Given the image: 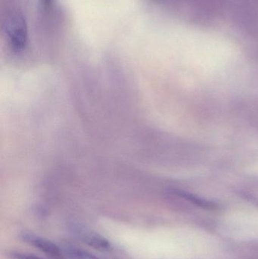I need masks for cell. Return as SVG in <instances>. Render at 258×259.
<instances>
[{"instance_id": "6", "label": "cell", "mask_w": 258, "mask_h": 259, "mask_svg": "<svg viewBox=\"0 0 258 259\" xmlns=\"http://www.w3.org/2000/svg\"><path fill=\"white\" fill-rule=\"evenodd\" d=\"M51 0H45V3H48Z\"/></svg>"}, {"instance_id": "4", "label": "cell", "mask_w": 258, "mask_h": 259, "mask_svg": "<svg viewBox=\"0 0 258 259\" xmlns=\"http://www.w3.org/2000/svg\"><path fill=\"white\" fill-rule=\"evenodd\" d=\"M63 254L68 259H99L87 250L74 246H66Z\"/></svg>"}, {"instance_id": "5", "label": "cell", "mask_w": 258, "mask_h": 259, "mask_svg": "<svg viewBox=\"0 0 258 259\" xmlns=\"http://www.w3.org/2000/svg\"><path fill=\"white\" fill-rule=\"evenodd\" d=\"M9 255L12 259H43L32 254L21 252H11Z\"/></svg>"}, {"instance_id": "3", "label": "cell", "mask_w": 258, "mask_h": 259, "mask_svg": "<svg viewBox=\"0 0 258 259\" xmlns=\"http://www.w3.org/2000/svg\"><path fill=\"white\" fill-rule=\"evenodd\" d=\"M80 237L83 243L99 251H109L112 249L110 242L102 236L92 231H82Z\"/></svg>"}, {"instance_id": "2", "label": "cell", "mask_w": 258, "mask_h": 259, "mask_svg": "<svg viewBox=\"0 0 258 259\" xmlns=\"http://www.w3.org/2000/svg\"><path fill=\"white\" fill-rule=\"evenodd\" d=\"M20 237L23 241L34 246L41 252H44L53 258H62V255H64L63 252L57 245L47 239L33 234V233L23 232L20 235Z\"/></svg>"}, {"instance_id": "1", "label": "cell", "mask_w": 258, "mask_h": 259, "mask_svg": "<svg viewBox=\"0 0 258 259\" xmlns=\"http://www.w3.org/2000/svg\"><path fill=\"white\" fill-rule=\"evenodd\" d=\"M3 30L11 49L20 53L27 47L29 41L28 26L22 13L12 12L8 15Z\"/></svg>"}]
</instances>
